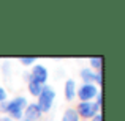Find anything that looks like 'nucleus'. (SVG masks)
Returning a JSON list of instances; mask_svg holds the SVG:
<instances>
[{
    "label": "nucleus",
    "instance_id": "9b49d317",
    "mask_svg": "<svg viewBox=\"0 0 125 121\" xmlns=\"http://www.w3.org/2000/svg\"><path fill=\"white\" fill-rule=\"evenodd\" d=\"M89 63H90V66L94 68V69H101V65H103V58H101V57H92L90 60H89Z\"/></svg>",
    "mask_w": 125,
    "mask_h": 121
},
{
    "label": "nucleus",
    "instance_id": "ddd939ff",
    "mask_svg": "<svg viewBox=\"0 0 125 121\" xmlns=\"http://www.w3.org/2000/svg\"><path fill=\"white\" fill-rule=\"evenodd\" d=\"M5 99H6V90L0 87V102H5Z\"/></svg>",
    "mask_w": 125,
    "mask_h": 121
},
{
    "label": "nucleus",
    "instance_id": "2eb2a0df",
    "mask_svg": "<svg viewBox=\"0 0 125 121\" xmlns=\"http://www.w3.org/2000/svg\"><path fill=\"white\" fill-rule=\"evenodd\" d=\"M92 121H103V115H101V113H98V115H95L94 118H92Z\"/></svg>",
    "mask_w": 125,
    "mask_h": 121
},
{
    "label": "nucleus",
    "instance_id": "f257e3e1",
    "mask_svg": "<svg viewBox=\"0 0 125 121\" xmlns=\"http://www.w3.org/2000/svg\"><path fill=\"white\" fill-rule=\"evenodd\" d=\"M27 107V99L24 96H18L14 99H11L10 102H6V110L8 116L11 120H21L22 113H24V109Z\"/></svg>",
    "mask_w": 125,
    "mask_h": 121
},
{
    "label": "nucleus",
    "instance_id": "423d86ee",
    "mask_svg": "<svg viewBox=\"0 0 125 121\" xmlns=\"http://www.w3.org/2000/svg\"><path fill=\"white\" fill-rule=\"evenodd\" d=\"M22 115L25 116V120H27V121H37L43 113H41V110L38 109L37 104H27V107H25V110H24Z\"/></svg>",
    "mask_w": 125,
    "mask_h": 121
},
{
    "label": "nucleus",
    "instance_id": "f03ea898",
    "mask_svg": "<svg viewBox=\"0 0 125 121\" xmlns=\"http://www.w3.org/2000/svg\"><path fill=\"white\" fill-rule=\"evenodd\" d=\"M54 99H55L54 88L49 87V85H43V90H41L40 96H38V102H37V105H38V109L41 110V113L43 112H49V110H51Z\"/></svg>",
    "mask_w": 125,
    "mask_h": 121
},
{
    "label": "nucleus",
    "instance_id": "dca6fc26",
    "mask_svg": "<svg viewBox=\"0 0 125 121\" xmlns=\"http://www.w3.org/2000/svg\"><path fill=\"white\" fill-rule=\"evenodd\" d=\"M0 121H14V120H11L8 115H2L0 116Z\"/></svg>",
    "mask_w": 125,
    "mask_h": 121
},
{
    "label": "nucleus",
    "instance_id": "39448f33",
    "mask_svg": "<svg viewBox=\"0 0 125 121\" xmlns=\"http://www.w3.org/2000/svg\"><path fill=\"white\" fill-rule=\"evenodd\" d=\"M29 77H30V80H35L40 85H44V82L48 80V69H46L43 65H33L32 74Z\"/></svg>",
    "mask_w": 125,
    "mask_h": 121
},
{
    "label": "nucleus",
    "instance_id": "0eeeda50",
    "mask_svg": "<svg viewBox=\"0 0 125 121\" xmlns=\"http://www.w3.org/2000/svg\"><path fill=\"white\" fill-rule=\"evenodd\" d=\"M76 96V82L73 79H68L65 82V97L67 101H73Z\"/></svg>",
    "mask_w": 125,
    "mask_h": 121
},
{
    "label": "nucleus",
    "instance_id": "f3484780",
    "mask_svg": "<svg viewBox=\"0 0 125 121\" xmlns=\"http://www.w3.org/2000/svg\"><path fill=\"white\" fill-rule=\"evenodd\" d=\"M24 121H27V120H24Z\"/></svg>",
    "mask_w": 125,
    "mask_h": 121
},
{
    "label": "nucleus",
    "instance_id": "f8f14e48",
    "mask_svg": "<svg viewBox=\"0 0 125 121\" xmlns=\"http://www.w3.org/2000/svg\"><path fill=\"white\" fill-rule=\"evenodd\" d=\"M21 63L24 65V66H30V65H35V58L33 57H22Z\"/></svg>",
    "mask_w": 125,
    "mask_h": 121
},
{
    "label": "nucleus",
    "instance_id": "1a4fd4ad",
    "mask_svg": "<svg viewBox=\"0 0 125 121\" xmlns=\"http://www.w3.org/2000/svg\"><path fill=\"white\" fill-rule=\"evenodd\" d=\"M41 90H43V85H40L38 82H35V80H29V93L32 94V96H40V93H41Z\"/></svg>",
    "mask_w": 125,
    "mask_h": 121
},
{
    "label": "nucleus",
    "instance_id": "7ed1b4c3",
    "mask_svg": "<svg viewBox=\"0 0 125 121\" xmlns=\"http://www.w3.org/2000/svg\"><path fill=\"white\" fill-rule=\"evenodd\" d=\"M98 110H100V105L97 102L87 101V102H79L76 113L79 116H84V118H94L95 115H98Z\"/></svg>",
    "mask_w": 125,
    "mask_h": 121
},
{
    "label": "nucleus",
    "instance_id": "20e7f679",
    "mask_svg": "<svg viewBox=\"0 0 125 121\" xmlns=\"http://www.w3.org/2000/svg\"><path fill=\"white\" fill-rule=\"evenodd\" d=\"M76 94L83 102H87V101H92L98 94V88L94 83H83L79 87V90L76 91Z\"/></svg>",
    "mask_w": 125,
    "mask_h": 121
},
{
    "label": "nucleus",
    "instance_id": "6e6552de",
    "mask_svg": "<svg viewBox=\"0 0 125 121\" xmlns=\"http://www.w3.org/2000/svg\"><path fill=\"white\" fill-rule=\"evenodd\" d=\"M81 77H83L84 83H92V82H95L97 73H94L90 68H83V69H81Z\"/></svg>",
    "mask_w": 125,
    "mask_h": 121
},
{
    "label": "nucleus",
    "instance_id": "9d476101",
    "mask_svg": "<svg viewBox=\"0 0 125 121\" xmlns=\"http://www.w3.org/2000/svg\"><path fill=\"white\" fill-rule=\"evenodd\" d=\"M62 121H79V115L76 113L74 109H67L62 116Z\"/></svg>",
    "mask_w": 125,
    "mask_h": 121
},
{
    "label": "nucleus",
    "instance_id": "4468645a",
    "mask_svg": "<svg viewBox=\"0 0 125 121\" xmlns=\"http://www.w3.org/2000/svg\"><path fill=\"white\" fill-rule=\"evenodd\" d=\"M95 97H97V101H95V102H97L98 105H101V104H103V96H101V93H98Z\"/></svg>",
    "mask_w": 125,
    "mask_h": 121
}]
</instances>
